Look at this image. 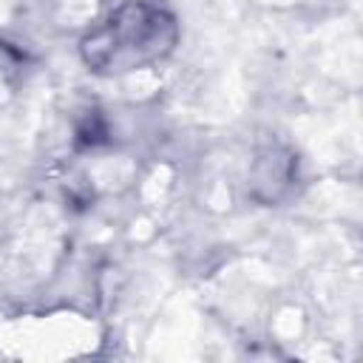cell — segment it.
<instances>
[{
  "label": "cell",
  "instance_id": "6da1fadb",
  "mask_svg": "<svg viewBox=\"0 0 363 363\" xmlns=\"http://www.w3.org/2000/svg\"><path fill=\"white\" fill-rule=\"evenodd\" d=\"M179 40L176 17L156 0H125L102 26L85 34L79 51L88 68L122 74L164 60Z\"/></svg>",
  "mask_w": 363,
  "mask_h": 363
}]
</instances>
